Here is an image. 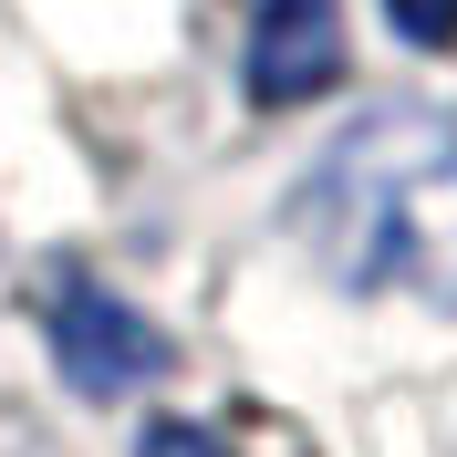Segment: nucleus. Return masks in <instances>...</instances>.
Listing matches in <instances>:
<instances>
[{"label":"nucleus","mask_w":457,"mask_h":457,"mask_svg":"<svg viewBox=\"0 0 457 457\" xmlns=\"http://www.w3.org/2000/svg\"><path fill=\"white\" fill-rule=\"evenodd\" d=\"M385 21L416 53H457V0H385Z\"/></svg>","instance_id":"20e7f679"},{"label":"nucleus","mask_w":457,"mask_h":457,"mask_svg":"<svg viewBox=\"0 0 457 457\" xmlns=\"http://www.w3.org/2000/svg\"><path fill=\"white\" fill-rule=\"evenodd\" d=\"M302 250L364 302L457 312V125L447 114H364L302 177Z\"/></svg>","instance_id":"f257e3e1"},{"label":"nucleus","mask_w":457,"mask_h":457,"mask_svg":"<svg viewBox=\"0 0 457 457\" xmlns=\"http://www.w3.org/2000/svg\"><path fill=\"white\" fill-rule=\"evenodd\" d=\"M250 104H312L343 84V11L333 0H260L250 11Z\"/></svg>","instance_id":"7ed1b4c3"},{"label":"nucleus","mask_w":457,"mask_h":457,"mask_svg":"<svg viewBox=\"0 0 457 457\" xmlns=\"http://www.w3.org/2000/svg\"><path fill=\"white\" fill-rule=\"evenodd\" d=\"M53 364L84 385V395H136L167 374V333L136 312V302H114L104 281H53Z\"/></svg>","instance_id":"f03ea898"}]
</instances>
